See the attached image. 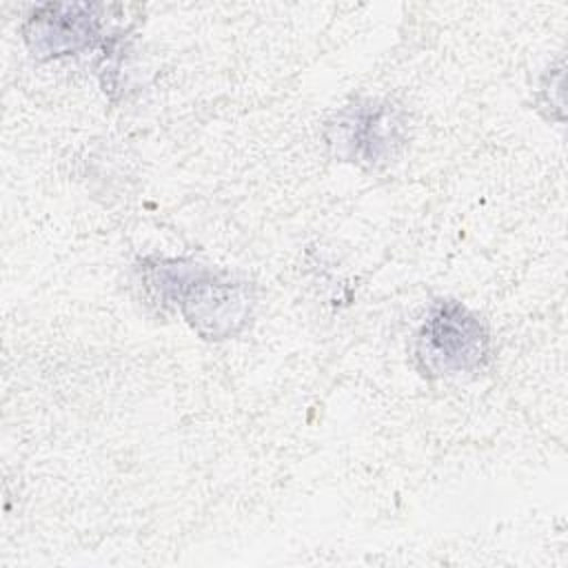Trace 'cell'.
<instances>
[{"label":"cell","instance_id":"3","mask_svg":"<svg viewBox=\"0 0 568 568\" xmlns=\"http://www.w3.org/2000/svg\"><path fill=\"white\" fill-rule=\"evenodd\" d=\"M333 158L368 171L388 166L408 142L404 111L384 100H357L339 109L324 126Z\"/></svg>","mask_w":568,"mask_h":568},{"label":"cell","instance_id":"1","mask_svg":"<svg viewBox=\"0 0 568 568\" xmlns=\"http://www.w3.org/2000/svg\"><path fill=\"white\" fill-rule=\"evenodd\" d=\"M140 277L149 293L162 306L175 308L202 339L235 337L253 317V286L222 268L184 257H149L140 264Z\"/></svg>","mask_w":568,"mask_h":568},{"label":"cell","instance_id":"2","mask_svg":"<svg viewBox=\"0 0 568 568\" xmlns=\"http://www.w3.org/2000/svg\"><path fill=\"white\" fill-rule=\"evenodd\" d=\"M415 359L426 377L477 373L490 359L488 328L462 302L437 300L417 331Z\"/></svg>","mask_w":568,"mask_h":568},{"label":"cell","instance_id":"4","mask_svg":"<svg viewBox=\"0 0 568 568\" xmlns=\"http://www.w3.org/2000/svg\"><path fill=\"white\" fill-rule=\"evenodd\" d=\"M100 27L95 4L49 2L31 11L22 24V36L38 60H49L91 49L100 38Z\"/></svg>","mask_w":568,"mask_h":568}]
</instances>
